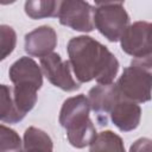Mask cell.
<instances>
[{"mask_svg":"<svg viewBox=\"0 0 152 152\" xmlns=\"http://www.w3.org/2000/svg\"><path fill=\"white\" fill-rule=\"evenodd\" d=\"M23 150L25 151H52L51 138L37 127H28L24 133Z\"/></svg>","mask_w":152,"mask_h":152,"instance_id":"14","label":"cell"},{"mask_svg":"<svg viewBox=\"0 0 152 152\" xmlns=\"http://www.w3.org/2000/svg\"><path fill=\"white\" fill-rule=\"evenodd\" d=\"M95 4L100 6H109V5H122L125 0H94Z\"/></svg>","mask_w":152,"mask_h":152,"instance_id":"19","label":"cell"},{"mask_svg":"<svg viewBox=\"0 0 152 152\" xmlns=\"http://www.w3.org/2000/svg\"><path fill=\"white\" fill-rule=\"evenodd\" d=\"M120 97L116 84L106 83L97 84L93 87L88 93V101L90 104V109L95 113L96 120L100 126L108 125L109 113Z\"/></svg>","mask_w":152,"mask_h":152,"instance_id":"9","label":"cell"},{"mask_svg":"<svg viewBox=\"0 0 152 152\" xmlns=\"http://www.w3.org/2000/svg\"><path fill=\"white\" fill-rule=\"evenodd\" d=\"M90 151H125L122 139L112 131H103L96 133L93 141L89 144Z\"/></svg>","mask_w":152,"mask_h":152,"instance_id":"15","label":"cell"},{"mask_svg":"<svg viewBox=\"0 0 152 152\" xmlns=\"http://www.w3.org/2000/svg\"><path fill=\"white\" fill-rule=\"evenodd\" d=\"M19 134L4 125H0V152L2 151H20L23 150Z\"/></svg>","mask_w":152,"mask_h":152,"instance_id":"16","label":"cell"},{"mask_svg":"<svg viewBox=\"0 0 152 152\" xmlns=\"http://www.w3.org/2000/svg\"><path fill=\"white\" fill-rule=\"evenodd\" d=\"M63 0H26L25 13L31 19L56 18Z\"/></svg>","mask_w":152,"mask_h":152,"instance_id":"12","label":"cell"},{"mask_svg":"<svg viewBox=\"0 0 152 152\" xmlns=\"http://www.w3.org/2000/svg\"><path fill=\"white\" fill-rule=\"evenodd\" d=\"M23 119L14 104L12 89L6 84H0V121L17 124Z\"/></svg>","mask_w":152,"mask_h":152,"instance_id":"13","label":"cell"},{"mask_svg":"<svg viewBox=\"0 0 152 152\" xmlns=\"http://www.w3.org/2000/svg\"><path fill=\"white\" fill-rule=\"evenodd\" d=\"M17 44V33L8 25H0V62L12 53Z\"/></svg>","mask_w":152,"mask_h":152,"instance_id":"17","label":"cell"},{"mask_svg":"<svg viewBox=\"0 0 152 152\" xmlns=\"http://www.w3.org/2000/svg\"><path fill=\"white\" fill-rule=\"evenodd\" d=\"M17 0H0V4L1 5H11L13 2H15Z\"/></svg>","mask_w":152,"mask_h":152,"instance_id":"20","label":"cell"},{"mask_svg":"<svg viewBox=\"0 0 152 152\" xmlns=\"http://www.w3.org/2000/svg\"><path fill=\"white\" fill-rule=\"evenodd\" d=\"M129 25V17L121 5L100 6L94 11V26L109 42H118Z\"/></svg>","mask_w":152,"mask_h":152,"instance_id":"5","label":"cell"},{"mask_svg":"<svg viewBox=\"0 0 152 152\" xmlns=\"http://www.w3.org/2000/svg\"><path fill=\"white\" fill-rule=\"evenodd\" d=\"M95 8L86 0H63L58 19L64 26L80 32H90L94 30Z\"/></svg>","mask_w":152,"mask_h":152,"instance_id":"6","label":"cell"},{"mask_svg":"<svg viewBox=\"0 0 152 152\" xmlns=\"http://www.w3.org/2000/svg\"><path fill=\"white\" fill-rule=\"evenodd\" d=\"M151 28L148 21H135L128 25L119 39L121 49L134 58L151 57Z\"/></svg>","mask_w":152,"mask_h":152,"instance_id":"7","label":"cell"},{"mask_svg":"<svg viewBox=\"0 0 152 152\" xmlns=\"http://www.w3.org/2000/svg\"><path fill=\"white\" fill-rule=\"evenodd\" d=\"M66 50L69 64L80 82L96 80L97 83L106 84L114 81L119 62L100 42L88 36H78L69 40Z\"/></svg>","mask_w":152,"mask_h":152,"instance_id":"1","label":"cell"},{"mask_svg":"<svg viewBox=\"0 0 152 152\" xmlns=\"http://www.w3.org/2000/svg\"><path fill=\"white\" fill-rule=\"evenodd\" d=\"M109 118L120 131L129 132L139 126L141 109L137 102L125 99L120 95L109 113Z\"/></svg>","mask_w":152,"mask_h":152,"instance_id":"10","label":"cell"},{"mask_svg":"<svg viewBox=\"0 0 152 152\" xmlns=\"http://www.w3.org/2000/svg\"><path fill=\"white\" fill-rule=\"evenodd\" d=\"M10 80L14 88V104L23 118L34 107L37 102V91L43 86V72L40 66L31 57H21L15 61L8 71Z\"/></svg>","mask_w":152,"mask_h":152,"instance_id":"3","label":"cell"},{"mask_svg":"<svg viewBox=\"0 0 152 152\" xmlns=\"http://www.w3.org/2000/svg\"><path fill=\"white\" fill-rule=\"evenodd\" d=\"M57 45V33L48 25L39 26L25 36V51L30 56L43 57L53 51Z\"/></svg>","mask_w":152,"mask_h":152,"instance_id":"11","label":"cell"},{"mask_svg":"<svg viewBox=\"0 0 152 152\" xmlns=\"http://www.w3.org/2000/svg\"><path fill=\"white\" fill-rule=\"evenodd\" d=\"M145 145H151V140L147 139V138H141V139H138L132 146H131V151H141V150H145L144 146Z\"/></svg>","mask_w":152,"mask_h":152,"instance_id":"18","label":"cell"},{"mask_svg":"<svg viewBox=\"0 0 152 152\" xmlns=\"http://www.w3.org/2000/svg\"><path fill=\"white\" fill-rule=\"evenodd\" d=\"M90 104L83 94L66 99L59 112V124L66 131L71 146L82 148L88 146L96 135L95 126L89 119Z\"/></svg>","mask_w":152,"mask_h":152,"instance_id":"2","label":"cell"},{"mask_svg":"<svg viewBox=\"0 0 152 152\" xmlns=\"http://www.w3.org/2000/svg\"><path fill=\"white\" fill-rule=\"evenodd\" d=\"M151 57L135 58L124 69L122 75L118 80L116 88L119 94L134 102L144 103L151 99Z\"/></svg>","mask_w":152,"mask_h":152,"instance_id":"4","label":"cell"},{"mask_svg":"<svg viewBox=\"0 0 152 152\" xmlns=\"http://www.w3.org/2000/svg\"><path fill=\"white\" fill-rule=\"evenodd\" d=\"M42 72L55 87L64 91H75L80 89V83L76 82L71 75V66L69 61L62 59L58 53H49L40 57Z\"/></svg>","mask_w":152,"mask_h":152,"instance_id":"8","label":"cell"}]
</instances>
